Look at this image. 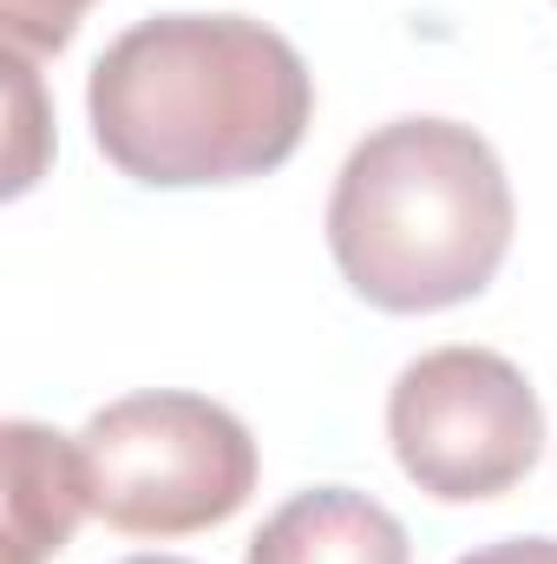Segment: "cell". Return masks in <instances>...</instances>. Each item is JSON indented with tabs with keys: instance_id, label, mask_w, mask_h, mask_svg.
I'll return each mask as SVG.
<instances>
[{
	"instance_id": "obj_5",
	"label": "cell",
	"mask_w": 557,
	"mask_h": 564,
	"mask_svg": "<svg viewBox=\"0 0 557 564\" xmlns=\"http://www.w3.org/2000/svg\"><path fill=\"white\" fill-rule=\"evenodd\" d=\"M0 440H7V564H46L73 545L79 519L92 512L79 440L33 421H7Z\"/></svg>"
},
{
	"instance_id": "obj_9",
	"label": "cell",
	"mask_w": 557,
	"mask_h": 564,
	"mask_svg": "<svg viewBox=\"0 0 557 564\" xmlns=\"http://www.w3.org/2000/svg\"><path fill=\"white\" fill-rule=\"evenodd\" d=\"M125 564H190V558H125Z\"/></svg>"
},
{
	"instance_id": "obj_1",
	"label": "cell",
	"mask_w": 557,
	"mask_h": 564,
	"mask_svg": "<svg viewBox=\"0 0 557 564\" xmlns=\"http://www.w3.org/2000/svg\"><path fill=\"white\" fill-rule=\"evenodd\" d=\"M86 112L99 151L151 191L243 184L295 158L315 79L263 20L157 13L99 53Z\"/></svg>"
},
{
	"instance_id": "obj_2",
	"label": "cell",
	"mask_w": 557,
	"mask_h": 564,
	"mask_svg": "<svg viewBox=\"0 0 557 564\" xmlns=\"http://www.w3.org/2000/svg\"><path fill=\"white\" fill-rule=\"evenodd\" d=\"M512 177L452 119H394L348 151L328 197V250L348 289L387 315L472 302L512 250Z\"/></svg>"
},
{
	"instance_id": "obj_6",
	"label": "cell",
	"mask_w": 557,
	"mask_h": 564,
	"mask_svg": "<svg viewBox=\"0 0 557 564\" xmlns=\"http://www.w3.org/2000/svg\"><path fill=\"white\" fill-rule=\"evenodd\" d=\"M250 564H414V545L381 499L348 486H315L295 492L250 539Z\"/></svg>"
},
{
	"instance_id": "obj_3",
	"label": "cell",
	"mask_w": 557,
	"mask_h": 564,
	"mask_svg": "<svg viewBox=\"0 0 557 564\" xmlns=\"http://www.w3.org/2000/svg\"><path fill=\"white\" fill-rule=\"evenodd\" d=\"M86 499L112 532L184 539L237 519L256 492V440L204 394H125L79 433Z\"/></svg>"
},
{
	"instance_id": "obj_8",
	"label": "cell",
	"mask_w": 557,
	"mask_h": 564,
	"mask_svg": "<svg viewBox=\"0 0 557 564\" xmlns=\"http://www.w3.org/2000/svg\"><path fill=\"white\" fill-rule=\"evenodd\" d=\"M459 564H557V539H499V545H479Z\"/></svg>"
},
{
	"instance_id": "obj_4",
	"label": "cell",
	"mask_w": 557,
	"mask_h": 564,
	"mask_svg": "<svg viewBox=\"0 0 557 564\" xmlns=\"http://www.w3.org/2000/svg\"><path fill=\"white\" fill-rule=\"evenodd\" d=\"M387 440L426 499L472 506L512 492L545 453V408L532 381L492 348H433L387 394Z\"/></svg>"
},
{
	"instance_id": "obj_7",
	"label": "cell",
	"mask_w": 557,
	"mask_h": 564,
	"mask_svg": "<svg viewBox=\"0 0 557 564\" xmlns=\"http://www.w3.org/2000/svg\"><path fill=\"white\" fill-rule=\"evenodd\" d=\"M92 0H0L7 20V46L13 53H59L79 33V13Z\"/></svg>"
}]
</instances>
